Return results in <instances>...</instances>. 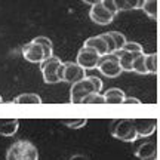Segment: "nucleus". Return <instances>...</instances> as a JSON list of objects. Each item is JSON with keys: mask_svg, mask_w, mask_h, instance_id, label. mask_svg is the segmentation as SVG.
I'll list each match as a JSON object with an SVG mask.
<instances>
[{"mask_svg": "<svg viewBox=\"0 0 160 160\" xmlns=\"http://www.w3.org/2000/svg\"><path fill=\"white\" fill-rule=\"evenodd\" d=\"M19 129L18 119H0V135L13 137Z\"/></svg>", "mask_w": 160, "mask_h": 160, "instance_id": "13", "label": "nucleus"}, {"mask_svg": "<svg viewBox=\"0 0 160 160\" xmlns=\"http://www.w3.org/2000/svg\"><path fill=\"white\" fill-rule=\"evenodd\" d=\"M141 101L138 99V98H131V97H126L125 98V102L123 104H139Z\"/></svg>", "mask_w": 160, "mask_h": 160, "instance_id": "29", "label": "nucleus"}, {"mask_svg": "<svg viewBox=\"0 0 160 160\" xmlns=\"http://www.w3.org/2000/svg\"><path fill=\"white\" fill-rule=\"evenodd\" d=\"M98 70H99L105 77H110V79L119 77V76L123 73L116 52L114 53H107V55L101 57V61L98 64Z\"/></svg>", "mask_w": 160, "mask_h": 160, "instance_id": "5", "label": "nucleus"}, {"mask_svg": "<svg viewBox=\"0 0 160 160\" xmlns=\"http://www.w3.org/2000/svg\"><path fill=\"white\" fill-rule=\"evenodd\" d=\"M104 97H105V102L107 104H123L126 93L119 88H110V89L104 92Z\"/></svg>", "mask_w": 160, "mask_h": 160, "instance_id": "14", "label": "nucleus"}, {"mask_svg": "<svg viewBox=\"0 0 160 160\" xmlns=\"http://www.w3.org/2000/svg\"><path fill=\"white\" fill-rule=\"evenodd\" d=\"M111 133H113L114 138H117L120 141H125V142H135L138 138H139L132 119L119 120V122L116 123V126L113 128Z\"/></svg>", "mask_w": 160, "mask_h": 160, "instance_id": "4", "label": "nucleus"}, {"mask_svg": "<svg viewBox=\"0 0 160 160\" xmlns=\"http://www.w3.org/2000/svg\"><path fill=\"white\" fill-rule=\"evenodd\" d=\"M59 76H61V82L74 85L86 77V70L82 68L77 62H62Z\"/></svg>", "mask_w": 160, "mask_h": 160, "instance_id": "6", "label": "nucleus"}, {"mask_svg": "<svg viewBox=\"0 0 160 160\" xmlns=\"http://www.w3.org/2000/svg\"><path fill=\"white\" fill-rule=\"evenodd\" d=\"M22 57L25 61L28 62H33V64H42L43 61L46 59V52H45V48L31 40L30 43H25L22 46Z\"/></svg>", "mask_w": 160, "mask_h": 160, "instance_id": "8", "label": "nucleus"}, {"mask_svg": "<svg viewBox=\"0 0 160 160\" xmlns=\"http://www.w3.org/2000/svg\"><path fill=\"white\" fill-rule=\"evenodd\" d=\"M61 65H62V61L58 57H55V55L45 59L43 62L40 64L42 77H43V82L46 85H57V83L61 82V76H59Z\"/></svg>", "mask_w": 160, "mask_h": 160, "instance_id": "3", "label": "nucleus"}, {"mask_svg": "<svg viewBox=\"0 0 160 160\" xmlns=\"http://www.w3.org/2000/svg\"><path fill=\"white\" fill-rule=\"evenodd\" d=\"M102 89V80L97 76H86L85 79L71 85L70 89V101L73 104H82L88 95L93 92H101Z\"/></svg>", "mask_w": 160, "mask_h": 160, "instance_id": "1", "label": "nucleus"}, {"mask_svg": "<svg viewBox=\"0 0 160 160\" xmlns=\"http://www.w3.org/2000/svg\"><path fill=\"white\" fill-rule=\"evenodd\" d=\"M83 46H85V48H91V49H93V51L98 52L101 57H104V55H107V53H108V46H107V42H105V39H104L101 34L86 39L85 43H83Z\"/></svg>", "mask_w": 160, "mask_h": 160, "instance_id": "11", "label": "nucleus"}, {"mask_svg": "<svg viewBox=\"0 0 160 160\" xmlns=\"http://www.w3.org/2000/svg\"><path fill=\"white\" fill-rule=\"evenodd\" d=\"M132 120H133V125H135V129H137L139 138L150 137V135L154 133L156 126H157V120L156 119L148 117V119H132Z\"/></svg>", "mask_w": 160, "mask_h": 160, "instance_id": "10", "label": "nucleus"}, {"mask_svg": "<svg viewBox=\"0 0 160 160\" xmlns=\"http://www.w3.org/2000/svg\"><path fill=\"white\" fill-rule=\"evenodd\" d=\"M132 71H135L138 74H148V71L145 68V53H139L135 57L132 64Z\"/></svg>", "mask_w": 160, "mask_h": 160, "instance_id": "18", "label": "nucleus"}, {"mask_svg": "<svg viewBox=\"0 0 160 160\" xmlns=\"http://www.w3.org/2000/svg\"><path fill=\"white\" fill-rule=\"evenodd\" d=\"M116 55L119 58V62H120V67L123 71H132V64H133V59H135V53H131L128 51H117Z\"/></svg>", "mask_w": 160, "mask_h": 160, "instance_id": "16", "label": "nucleus"}, {"mask_svg": "<svg viewBox=\"0 0 160 160\" xmlns=\"http://www.w3.org/2000/svg\"><path fill=\"white\" fill-rule=\"evenodd\" d=\"M108 33H110V36L113 37V40H114L116 49H117V51H122L123 46L126 45V42H128V40H126V36L123 34V33H120V31H108Z\"/></svg>", "mask_w": 160, "mask_h": 160, "instance_id": "23", "label": "nucleus"}, {"mask_svg": "<svg viewBox=\"0 0 160 160\" xmlns=\"http://www.w3.org/2000/svg\"><path fill=\"white\" fill-rule=\"evenodd\" d=\"M61 123L70 128V129H80L88 123V119H62Z\"/></svg>", "mask_w": 160, "mask_h": 160, "instance_id": "22", "label": "nucleus"}, {"mask_svg": "<svg viewBox=\"0 0 160 160\" xmlns=\"http://www.w3.org/2000/svg\"><path fill=\"white\" fill-rule=\"evenodd\" d=\"M2 102H3V98H2V97H0V104H2Z\"/></svg>", "mask_w": 160, "mask_h": 160, "instance_id": "31", "label": "nucleus"}, {"mask_svg": "<svg viewBox=\"0 0 160 160\" xmlns=\"http://www.w3.org/2000/svg\"><path fill=\"white\" fill-rule=\"evenodd\" d=\"M135 156L139 160H156L157 159V145L154 142L142 144L135 151Z\"/></svg>", "mask_w": 160, "mask_h": 160, "instance_id": "12", "label": "nucleus"}, {"mask_svg": "<svg viewBox=\"0 0 160 160\" xmlns=\"http://www.w3.org/2000/svg\"><path fill=\"white\" fill-rule=\"evenodd\" d=\"M34 42H37V43H40V45L45 48V52H46V59L48 58L53 57V45H52L51 39H48V37H45V36H39V37H36Z\"/></svg>", "mask_w": 160, "mask_h": 160, "instance_id": "20", "label": "nucleus"}, {"mask_svg": "<svg viewBox=\"0 0 160 160\" xmlns=\"http://www.w3.org/2000/svg\"><path fill=\"white\" fill-rule=\"evenodd\" d=\"M123 51H128V52H131V53L139 55V53H144V48L141 43H137V42H126V45L123 46Z\"/></svg>", "mask_w": 160, "mask_h": 160, "instance_id": "25", "label": "nucleus"}, {"mask_svg": "<svg viewBox=\"0 0 160 160\" xmlns=\"http://www.w3.org/2000/svg\"><path fill=\"white\" fill-rule=\"evenodd\" d=\"M13 104H42V98L37 93H21L17 98H13Z\"/></svg>", "mask_w": 160, "mask_h": 160, "instance_id": "17", "label": "nucleus"}, {"mask_svg": "<svg viewBox=\"0 0 160 160\" xmlns=\"http://www.w3.org/2000/svg\"><path fill=\"white\" fill-rule=\"evenodd\" d=\"M6 160H39V151L33 142L18 139L8 148Z\"/></svg>", "mask_w": 160, "mask_h": 160, "instance_id": "2", "label": "nucleus"}, {"mask_svg": "<svg viewBox=\"0 0 160 160\" xmlns=\"http://www.w3.org/2000/svg\"><path fill=\"white\" fill-rule=\"evenodd\" d=\"M145 68L148 74H154L157 71V53H145Z\"/></svg>", "mask_w": 160, "mask_h": 160, "instance_id": "21", "label": "nucleus"}, {"mask_svg": "<svg viewBox=\"0 0 160 160\" xmlns=\"http://www.w3.org/2000/svg\"><path fill=\"white\" fill-rule=\"evenodd\" d=\"M141 9L148 18L156 19L157 18V0H144Z\"/></svg>", "mask_w": 160, "mask_h": 160, "instance_id": "19", "label": "nucleus"}, {"mask_svg": "<svg viewBox=\"0 0 160 160\" xmlns=\"http://www.w3.org/2000/svg\"><path fill=\"white\" fill-rule=\"evenodd\" d=\"M144 0H114V5L117 12L125 11H137L142 8Z\"/></svg>", "mask_w": 160, "mask_h": 160, "instance_id": "15", "label": "nucleus"}, {"mask_svg": "<svg viewBox=\"0 0 160 160\" xmlns=\"http://www.w3.org/2000/svg\"><path fill=\"white\" fill-rule=\"evenodd\" d=\"M102 3L107 6V8H108L111 12L117 13V9H116V5H114V0H102Z\"/></svg>", "mask_w": 160, "mask_h": 160, "instance_id": "27", "label": "nucleus"}, {"mask_svg": "<svg viewBox=\"0 0 160 160\" xmlns=\"http://www.w3.org/2000/svg\"><path fill=\"white\" fill-rule=\"evenodd\" d=\"M86 5H91V6H93V5H98V3H102V0H83Z\"/></svg>", "mask_w": 160, "mask_h": 160, "instance_id": "30", "label": "nucleus"}, {"mask_svg": "<svg viewBox=\"0 0 160 160\" xmlns=\"http://www.w3.org/2000/svg\"><path fill=\"white\" fill-rule=\"evenodd\" d=\"M105 39V42H107V46H108V53H114L117 49H116V43H114V40H113V37L110 36V33L107 31V33H102L101 34Z\"/></svg>", "mask_w": 160, "mask_h": 160, "instance_id": "26", "label": "nucleus"}, {"mask_svg": "<svg viewBox=\"0 0 160 160\" xmlns=\"http://www.w3.org/2000/svg\"><path fill=\"white\" fill-rule=\"evenodd\" d=\"M68 160H91V159L86 154H74V156H71Z\"/></svg>", "mask_w": 160, "mask_h": 160, "instance_id": "28", "label": "nucleus"}, {"mask_svg": "<svg viewBox=\"0 0 160 160\" xmlns=\"http://www.w3.org/2000/svg\"><path fill=\"white\" fill-rule=\"evenodd\" d=\"M83 104H105V97L101 92H93L83 99Z\"/></svg>", "mask_w": 160, "mask_h": 160, "instance_id": "24", "label": "nucleus"}, {"mask_svg": "<svg viewBox=\"0 0 160 160\" xmlns=\"http://www.w3.org/2000/svg\"><path fill=\"white\" fill-rule=\"evenodd\" d=\"M116 13L111 12L104 5V3H98V5H93L89 11V18L98 25H108V24L113 22Z\"/></svg>", "mask_w": 160, "mask_h": 160, "instance_id": "9", "label": "nucleus"}, {"mask_svg": "<svg viewBox=\"0 0 160 160\" xmlns=\"http://www.w3.org/2000/svg\"><path fill=\"white\" fill-rule=\"evenodd\" d=\"M99 61H101V55H99L98 52H95L93 49H91V48H85V46L77 52V57H76V62L85 70L98 68Z\"/></svg>", "mask_w": 160, "mask_h": 160, "instance_id": "7", "label": "nucleus"}]
</instances>
